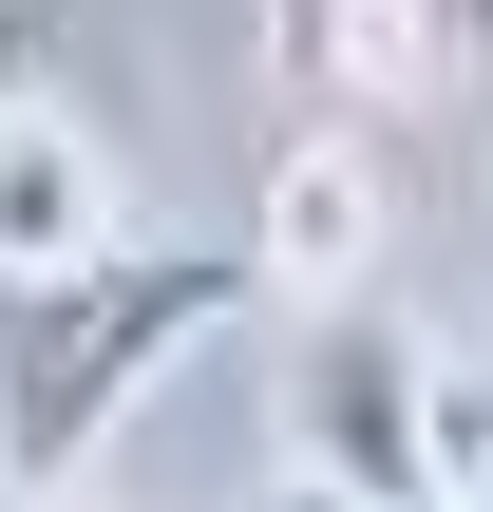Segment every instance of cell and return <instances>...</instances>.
I'll list each match as a JSON object with an SVG mask.
<instances>
[{"instance_id": "6da1fadb", "label": "cell", "mask_w": 493, "mask_h": 512, "mask_svg": "<svg viewBox=\"0 0 493 512\" xmlns=\"http://www.w3.org/2000/svg\"><path fill=\"white\" fill-rule=\"evenodd\" d=\"M247 285H266V266H247L228 228H114V247L0 285V494H76V475L114 456V418H133L209 323H247Z\"/></svg>"}, {"instance_id": "7a4b0ae2", "label": "cell", "mask_w": 493, "mask_h": 512, "mask_svg": "<svg viewBox=\"0 0 493 512\" xmlns=\"http://www.w3.org/2000/svg\"><path fill=\"white\" fill-rule=\"evenodd\" d=\"M266 418H285V494H361V512L456 494V456H437V361H418L361 285H323V304H304V342H285Z\"/></svg>"}, {"instance_id": "3957f363", "label": "cell", "mask_w": 493, "mask_h": 512, "mask_svg": "<svg viewBox=\"0 0 493 512\" xmlns=\"http://www.w3.org/2000/svg\"><path fill=\"white\" fill-rule=\"evenodd\" d=\"M266 57L304 114H361V133H418L493 76V0H266Z\"/></svg>"}, {"instance_id": "277c9868", "label": "cell", "mask_w": 493, "mask_h": 512, "mask_svg": "<svg viewBox=\"0 0 493 512\" xmlns=\"http://www.w3.org/2000/svg\"><path fill=\"white\" fill-rule=\"evenodd\" d=\"M380 228H399V152H380L361 114H285L266 209H247V266L323 304V285H361V266H380Z\"/></svg>"}, {"instance_id": "5b68a950", "label": "cell", "mask_w": 493, "mask_h": 512, "mask_svg": "<svg viewBox=\"0 0 493 512\" xmlns=\"http://www.w3.org/2000/svg\"><path fill=\"white\" fill-rule=\"evenodd\" d=\"M114 228H133V190H114V133H95L57 76H19V95H0V285L76 266V247H114Z\"/></svg>"}, {"instance_id": "8992f818", "label": "cell", "mask_w": 493, "mask_h": 512, "mask_svg": "<svg viewBox=\"0 0 493 512\" xmlns=\"http://www.w3.org/2000/svg\"><path fill=\"white\" fill-rule=\"evenodd\" d=\"M437 456H456V494H493V323L437 361Z\"/></svg>"}, {"instance_id": "52a82bcc", "label": "cell", "mask_w": 493, "mask_h": 512, "mask_svg": "<svg viewBox=\"0 0 493 512\" xmlns=\"http://www.w3.org/2000/svg\"><path fill=\"white\" fill-rule=\"evenodd\" d=\"M57 38H76V0H0V95H19V76H57Z\"/></svg>"}]
</instances>
